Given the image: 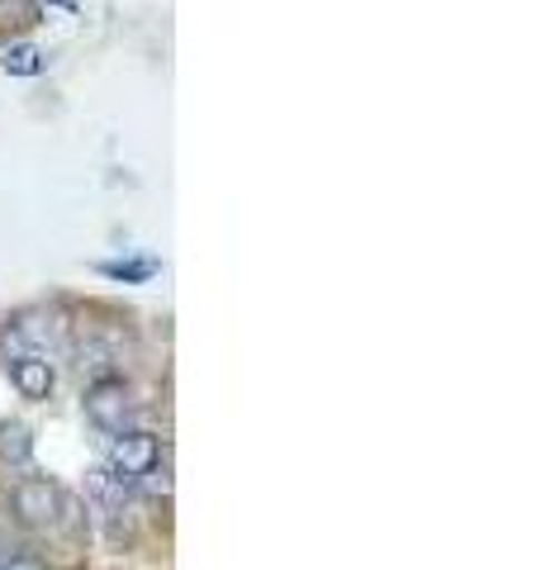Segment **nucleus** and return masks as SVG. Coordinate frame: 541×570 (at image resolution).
<instances>
[{"label": "nucleus", "instance_id": "20e7f679", "mask_svg": "<svg viewBox=\"0 0 541 570\" xmlns=\"http://www.w3.org/2000/svg\"><path fill=\"white\" fill-rule=\"evenodd\" d=\"M10 381L20 385L24 400H48L58 376H52V362L43 352H29V356H20V362H10Z\"/></svg>", "mask_w": 541, "mask_h": 570}, {"label": "nucleus", "instance_id": "6e6552de", "mask_svg": "<svg viewBox=\"0 0 541 570\" xmlns=\"http://www.w3.org/2000/svg\"><path fill=\"white\" fill-rule=\"evenodd\" d=\"M0 67H6L10 77H39V71H43V52L33 43H14V48H6Z\"/></svg>", "mask_w": 541, "mask_h": 570}, {"label": "nucleus", "instance_id": "39448f33", "mask_svg": "<svg viewBox=\"0 0 541 570\" xmlns=\"http://www.w3.org/2000/svg\"><path fill=\"white\" fill-rule=\"evenodd\" d=\"M33 456V433L20 419H0V461L6 466H29Z\"/></svg>", "mask_w": 541, "mask_h": 570}, {"label": "nucleus", "instance_id": "0eeeda50", "mask_svg": "<svg viewBox=\"0 0 541 570\" xmlns=\"http://www.w3.org/2000/svg\"><path fill=\"white\" fill-rule=\"evenodd\" d=\"M86 490L96 494V504H100L105 513H119V509H124V480H119L115 471H90V475H86Z\"/></svg>", "mask_w": 541, "mask_h": 570}, {"label": "nucleus", "instance_id": "1a4fd4ad", "mask_svg": "<svg viewBox=\"0 0 541 570\" xmlns=\"http://www.w3.org/2000/svg\"><path fill=\"white\" fill-rule=\"evenodd\" d=\"M100 272L110 281H148L157 272V262H105Z\"/></svg>", "mask_w": 541, "mask_h": 570}, {"label": "nucleus", "instance_id": "7ed1b4c3", "mask_svg": "<svg viewBox=\"0 0 541 570\" xmlns=\"http://www.w3.org/2000/svg\"><path fill=\"white\" fill-rule=\"evenodd\" d=\"M157 461H161V448H157V438L153 433H115V448H110V471L129 485V480H142L148 471H157Z\"/></svg>", "mask_w": 541, "mask_h": 570}, {"label": "nucleus", "instance_id": "423d86ee", "mask_svg": "<svg viewBox=\"0 0 541 570\" xmlns=\"http://www.w3.org/2000/svg\"><path fill=\"white\" fill-rule=\"evenodd\" d=\"M77 366H81V376H90V385H100V381H119V376H115V352L105 347V343H81Z\"/></svg>", "mask_w": 541, "mask_h": 570}, {"label": "nucleus", "instance_id": "f257e3e1", "mask_svg": "<svg viewBox=\"0 0 541 570\" xmlns=\"http://www.w3.org/2000/svg\"><path fill=\"white\" fill-rule=\"evenodd\" d=\"M86 419L100 428V433H129V419H134V395L124 381H100L86 390Z\"/></svg>", "mask_w": 541, "mask_h": 570}, {"label": "nucleus", "instance_id": "9d476101", "mask_svg": "<svg viewBox=\"0 0 541 570\" xmlns=\"http://www.w3.org/2000/svg\"><path fill=\"white\" fill-rule=\"evenodd\" d=\"M142 490H148L153 499H167L171 494V475L167 471H148V475H142Z\"/></svg>", "mask_w": 541, "mask_h": 570}, {"label": "nucleus", "instance_id": "f03ea898", "mask_svg": "<svg viewBox=\"0 0 541 570\" xmlns=\"http://www.w3.org/2000/svg\"><path fill=\"white\" fill-rule=\"evenodd\" d=\"M10 509H14V519H20L24 528H48L52 519H58V509H62V494H58L52 480L24 475V480H14V490H10Z\"/></svg>", "mask_w": 541, "mask_h": 570}, {"label": "nucleus", "instance_id": "9b49d317", "mask_svg": "<svg viewBox=\"0 0 541 570\" xmlns=\"http://www.w3.org/2000/svg\"><path fill=\"white\" fill-rule=\"evenodd\" d=\"M0 570H43V566H39V561H24V557H20V561H6Z\"/></svg>", "mask_w": 541, "mask_h": 570}]
</instances>
